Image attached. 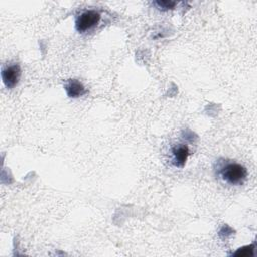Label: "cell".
Listing matches in <instances>:
<instances>
[{"label": "cell", "instance_id": "1", "mask_svg": "<svg viewBox=\"0 0 257 257\" xmlns=\"http://www.w3.org/2000/svg\"><path fill=\"white\" fill-rule=\"evenodd\" d=\"M217 174L224 183L231 186L243 185L248 176L246 167L239 163L227 160L218 165Z\"/></svg>", "mask_w": 257, "mask_h": 257}, {"label": "cell", "instance_id": "2", "mask_svg": "<svg viewBox=\"0 0 257 257\" xmlns=\"http://www.w3.org/2000/svg\"><path fill=\"white\" fill-rule=\"evenodd\" d=\"M100 13L96 10H85L75 19V29L79 33H84L98 24Z\"/></svg>", "mask_w": 257, "mask_h": 257}, {"label": "cell", "instance_id": "3", "mask_svg": "<svg viewBox=\"0 0 257 257\" xmlns=\"http://www.w3.org/2000/svg\"><path fill=\"white\" fill-rule=\"evenodd\" d=\"M21 76V68L19 64L13 63L6 65L1 70V77L4 85L7 88H13L19 82Z\"/></svg>", "mask_w": 257, "mask_h": 257}, {"label": "cell", "instance_id": "4", "mask_svg": "<svg viewBox=\"0 0 257 257\" xmlns=\"http://www.w3.org/2000/svg\"><path fill=\"white\" fill-rule=\"evenodd\" d=\"M190 155V151L187 145L179 144L172 148V163L177 168H184L188 157Z\"/></svg>", "mask_w": 257, "mask_h": 257}, {"label": "cell", "instance_id": "5", "mask_svg": "<svg viewBox=\"0 0 257 257\" xmlns=\"http://www.w3.org/2000/svg\"><path fill=\"white\" fill-rule=\"evenodd\" d=\"M64 89L70 98H77L87 93L84 85L77 79H68L64 84Z\"/></svg>", "mask_w": 257, "mask_h": 257}, {"label": "cell", "instance_id": "6", "mask_svg": "<svg viewBox=\"0 0 257 257\" xmlns=\"http://www.w3.org/2000/svg\"><path fill=\"white\" fill-rule=\"evenodd\" d=\"M154 5L157 6L158 9L162 11H167L170 9H173L176 5L175 1H168V0H161V1H155Z\"/></svg>", "mask_w": 257, "mask_h": 257}]
</instances>
